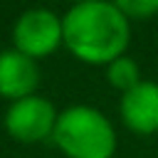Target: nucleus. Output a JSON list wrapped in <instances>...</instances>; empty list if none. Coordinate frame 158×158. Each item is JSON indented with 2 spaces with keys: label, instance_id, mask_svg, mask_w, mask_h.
<instances>
[{
  "label": "nucleus",
  "instance_id": "1",
  "mask_svg": "<svg viewBox=\"0 0 158 158\" xmlns=\"http://www.w3.org/2000/svg\"><path fill=\"white\" fill-rule=\"evenodd\" d=\"M64 47L91 67H109L123 57L131 42V22L116 2L84 0L62 15Z\"/></svg>",
  "mask_w": 158,
  "mask_h": 158
},
{
  "label": "nucleus",
  "instance_id": "4",
  "mask_svg": "<svg viewBox=\"0 0 158 158\" xmlns=\"http://www.w3.org/2000/svg\"><path fill=\"white\" fill-rule=\"evenodd\" d=\"M64 44V25L62 15L47 7L25 10L12 25V47L30 59H42L54 54Z\"/></svg>",
  "mask_w": 158,
  "mask_h": 158
},
{
  "label": "nucleus",
  "instance_id": "2",
  "mask_svg": "<svg viewBox=\"0 0 158 158\" xmlns=\"http://www.w3.org/2000/svg\"><path fill=\"white\" fill-rule=\"evenodd\" d=\"M52 143L67 158H114L116 128L109 116L89 104H74L59 111Z\"/></svg>",
  "mask_w": 158,
  "mask_h": 158
},
{
  "label": "nucleus",
  "instance_id": "6",
  "mask_svg": "<svg viewBox=\"0 0 158 158\" xmlns=\"http://www.w3.org/2000/svg\"><path fill=\"white\" fill-rule=\"evenodd\" d=\"M40 86V64L15 47L0 52V96L12 101L37 94Z\"/></svg>",
  "mask_w": 158,
  "mask_h": 158
},
{
  "label": "nucleus",
  "instance_id": "5",
  "mask_svg": "<svg viewBox=\"0 0 158 158\" xmlns=\"http://www.w3.org/2000/svg\"><path fill=\"white\" fill-rule=\"evenodd\" d=\"M118 118L128 131L138 136L158 133V81L143 79L141 84L121 94Z\"/></svg>",
  "mask_w": 158,
  "mask_h": 158
},
{
  "label": "nucleus",
  "instance_id": "3",
  "mask_svg": "<svg viewBox=\"0 0 158 158\" xmlns=\"http://www.w3.org/2000/svg\"><path fill=\"white\" fill-rule=\"evenodd\" d=\"M57 118H59V111L54 109V104L47 96L32 94L27 99L7 104L2 114V128L12 141L35 146V143L52 141Z\"/></svg>",
  "mask_w": 158,
  "mask_h": 158
},
{
  "label": "nucleus",
  "instance_id": "8",
  "mask_svg": "<svg viewBox=\"0 0 158 158\" xmlns=\"http://www.w3.org/2000/svg\"><path fill=\"white\" fill-rule=\"evenodd\" d=\"M116 5L128 17V22H136V20L141 22L158 15V0H118Z\"/></svg>",
  "mask_w": 158,
  "mask_h": 158
},
{
  "label": "nucleus",
  "instance_id": "7",
  "mask_svg": "<svg viewBox=\"0 0 158 158\" xmlns=\"http://www.w3.org/2000/svg\"><path fill=\"white\" fill-rule=\"evenodd\" d=\"M106 81H109L114 89H118L121 94H126L128 89H133L136 84L143 81L138 62H136L133 57H128V54L114 59V62L106 67Z\"/></svg>",
  "mask_w": 158,
  "mask_h": 158
}]
</instances>
